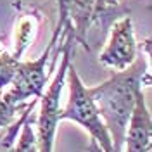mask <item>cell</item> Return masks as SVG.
<instances>
[{
    "instance_id": "obj_11",
    "label": "cell",
    "mask_w": 152,
    "mask_h": 152,
    "mask_svg": "<svg viewBox=\"0 0 152 152\" xmlns=\"http://www.w3.org/2000/svg\"><path fill=\"white\" fill-rule=\"evenodd\" d=\"M105 5H109V7H116L118 5V0H102Z\"/></svg>"
},
{
    "instance_id": "obj_8",
    "label": "cell",
    "mask_w": 152,
    "mask_h": 152,
    "mask_svg": "<svg viewBox=\"0 0 152 152\" xmlns=\"http://www.w3.org/2000/svg\"><path fill=\"white\" fill-rule=\"evenodd\" d=\"M28 105V104H26ZM24 104H14L0 92V128H5L18 118V111H23Z\"/></svg>"
},
{
    "instance_id": "obj_3",
    "label": "cell",
    "mask_w": 152,
    "mask_h": 152,
    "mask_svg": "<svg viewBox=\"0 0 152 152\" xmlns=\"http://www.w3.org/2000/svg\"><path fill=\"white\" fill-rule=\"evenodd\" d=\"M66 78L69 80V99L64 109H61L59 119H69L73 123H78L81 128H85L90 133V137L100 145L104 152H113V140L105 128L104 119L100 118L97 104L90 94L88 86L81 81L78 76L75 66H67Z\"/></svg>"
},
{
    "instance_id": "obj_10",
    "label": "cell",
    "mask_w": 152,
    "mask_h": 152,
    "mask_svg": "<svg viewBox=\"0 0 152 152\" xmlns=\"http://www.w3.org/2000/svg\"><path fill=\"white\" fill-rule=\"evenodd\" d=\"M86 152H104V151H102V149H100V145L92 138L90 143H88V147H86Z\"/></svg>"
},
{
    "instance_id": "obj_9",
    "label": "cell",
    "mask_w": 152,
    "mask_h": 152,
    "mask_svg": "<svg viewBox=\"0 0 152 152\" xmlns=\"http://www.w3.org/2000/svg\"><path fill=\"white\" fill-rule=\"evenodd\" d=\"M57 7H59V23H57V28L59 31H62L66 26L67 19H66V9H64V0H57Z\"/></svg>"
},
{
    "instance_id": "obj_2",
    "label": "cell",
    "mask_w": 152,
    "mask_h": 152,
    "mask_svg": "<svg viewBox=\"0 0 152 152\" xmlns=\"http://www.w3.org/2000/svg\"><path fill=\"white\" fill-rule=\"evenodd\" d=\"M66 38L62 42V45L59 47V54L62 56L61 66L57 71L54 81L48 85L47 92L42 94L40 97V113L37 116V145L38 152H54V140H56V132L57 124H59V114H61V95L62 88L66 85V73L67 66L71 64V48H73V33L71 26L66 23L64 26Z\"/></svg>"
},
{
    "instance_id": "obj_6",
    "label": "cell",
    "mask_w": 152,
    "mask_h": 152,
    "mask_svg": "<svg viewBox=\"0 0 152 152\" xmlns=\"http://www.w3.org/2000/svg\"><path fill=\"white\" fill-rule=\"evenodd\" d=\"M152 145V118L147 107L143 92L138 94L124 133L123 152H151Z\"/></svg>"
},
{
    "instance_id": "obj_4",
    "label": "cell",
    "mask_w": 152,
    "mask_h": 152,
    "mask_svg": "<svg viewBox=\"0 0 152 152\" xmlns=\"http://www.w3.org/2000/svg\"><path fill=\"white\" fill-rule=\"evenodd\" d=\"M61 33L62 31H59V29L54 31L47 48L43 50V54L38 59L26 61V62L19 61L18 69L14 73V78L10 81L9 92L4 94L10 102L23 104L28 99H40L42 97L45 83H47V62L50 56H52V50L56 47V43L61 38Z\"/></svg>"
},
{
    "instance_id": "obj_5",
    "label": "cell",
    "mask_w": 152,
    "mask_h": 152,
    "mask_svg": "<svg viewBox=\"0 0 152 152\" xmlns=\"http://www.w3.org/2000/svg\"><path fill=\"white\" fill-rule=\"evenodd\" d=\"M137 59V40L132 18L126 14L119 18L111 28V35L100 52L99 61L107 67L121 71Z\"/></svg>"
},
{
    "instance_id": "obj_1",
    "label": "cell",
    "mask_w": 152,
    "mask_h": 152,
    "mask_svg": "<svg viewBox=\"0 0 152 152\" xmlns=\"http://www.w3.org/2000/svg\"><path fill=\"white\" fill-rule=\"evenodd\" d=\"M149 67L145 57H137L128 67L116 71L107 81L88 86L100 118L113 140V152H123L124 133L137 102V97L149 85Z\"/></svg>"
},
{
    "instance_id": "obj_7",
    "label": "cell",
    "mask_w": 152,
    "mask_h": 152,
    "mask_svg": "<svg viewBox=\"0 0 152 152\" xmlns=\"http://www.w3.org/2000/svg\"><path fill=\"white\" fill-rule=\"evenodd\" d=\"M19 57L12 56L9 52H5L4 48H0V90L10 85L14 73L18 69Z\"/></svg>"
}]
</instances>
